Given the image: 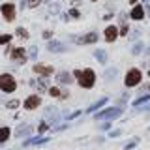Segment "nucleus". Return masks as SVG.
<instances>
[{
	"instance_id": "nucleus-10",
	"label": "nucleus",
	"mask_w": 150,
	"mask_h": 150,
	"mask_svg": "<svg viewBox=\"0 0 150 150\" xmlns=\"http://www.w3.org/2000/svg\"><path fill=\"white\" fill-rule=\"evenodd\" d=\"M47 49L53 51V53H60V51H64V49H66V47L60 43V41H49V43H47Z\"/></svg>"
},
{
	"instance_id": "nucleus-3",
	"label": "nucleus",
	"mask_w": 150,
	"mask_h": 150,
	"mask_svg": "<svg viewBox=\"0 0 150 150\" xmlns=\"http://www.w3.org/2000/svg\"><path fill=\"white\" fill-rule=\"evenodd\" d=\"M141 77H143V75H141L139 69H135V68L129 69V71L126 73V86H135V84H139Z\"/></svg>"
},
{
	"instance_id": "nucleus-24",
	"label": "nucleus",
	"mask_w": 150,
	"mask_h": 150,
	"mask_svg": "<svg viewBox=\"0 0 150 150\" xmlns=\"http://www.w3.org/2000/svg\"><path fill=\"white\" fill-rule=\"evenodd\" d=\"M141 51H143V43H137V45L133 47V54H139Z\"/></svg>"
},
{
	"instance_id": "nucleus-4",
	"label": "nucleus",
	"mask_w": 150,
	"mask_h": 150,
	"mask_svg": "<svg viewBox=\"0 0 150 150\" xmlns=\"http://www.w3.org/2000/svg\"><path fill=\"white\" fill-rule=\"evenodd\" d=\"M120 115H122V109L115 107V109H107V111L100 112V115H96V118H109V120H112V118H116V116H120Z\"/></svg>"
},
{
	"instance_id": "nucleus-31",
	"label": "nucleus",
	"mask_w": 150,
	"mask_h": 150,
	"mask_svg": "<svg viewBox=\"0 0 150 150\" xmlns=\"http://www.w3.org/2000/svg\"><path fill=\"white\" fill-rule=\"evenodd\" d=\"M148 13H150V8H148Z\"/></svg>"
},
{
	"instance_id": "nucleus-15",
	"label": "nucleus",
	"mask_w": 150,
	"mask_h": 150,
	"mask_svg": "<svg viewBox=\"0 0 150 150\" xmlns=\"http://www.w3.org/2000/svg\"><path fill=\"white\" fill-rule=\"evenodd\" d=\"M98 40V36L96 34H88V36H84L79 40V43H92V41H96Z\"/></svg>"
},
{
	"instance_id": "nucleus-5",
	"label": "nucleus",
	"mask_w": 150,
	"mask_h": 150,
	"mask_svg": "<svg viewBox=\"0 0 150 150\" xmlns=\"http://www.w3.org/2000/svg\"><path fill=\"white\" fill-rule=\"evenodd\" d=\"M2 13L6 17V21H13L15 19V6L13 4H2Z\"/></svg>"
},
{
	"instance_id": "nucleus-27",
	"label": "nucleus",
	"mask_w": 150,
	"mask_h": 150,
	"mask_svg": "<svg viewBox=\"0 0 150 150\" xmlns=\"http://www.w3.org/2000/svg\"><path fill=\"white\" fill-rule=\"evenodd\" d=\"M47 128H49V124H47V122H41V124H40V131H45Z\"/></svg>"
},
{
	"instance_id": "nucleus-22",
	"label": "nucleus",
	"mask_w": 150,
	"mask_h": 150,
	"mask_svg": "<svg viewBox=\"0 0 150 150\" xmlns=\"http://www.w3.org/2000/svg\"><path fill=\"white\" fill-rule=\"evenodd\" d=\"M105 77H107V79L116 77V69H107V71H105Z\"/></svg>"
},
{
	"instance_id": "nucleus-7",
	"label": "nucleus",
	"mask_w": 150,
	"mask_h": 150,
	"mask_svg": "<svg viewBox=\"0 0 150 150\" xmlns=\"http://www.w3.org/2000/svg\"><path fill=\"white\" fill-rule=\"evenodd\" d=\"M34 73H38V75H47V77H49V75L53 73V68H51V66L36 64V66H34Z\"/></svg>"
},
{
	"instance_id": "nucleus-17",
	"label": "nucleus",
	"mask_w": 150,
	"mask_h": 150,
	"mask_svg": "<svg viewBox=\"0 0 150 150\" xmlns=\"http://www.w3.org/2000/svg\"><path fill=\"white\" fill-rule=\"evenodd\" d=\"M45 141H47V137H38V139H32V141H26V143H25V144H32V143H34V144H41V143H45Z\"/></svg>"
},
{
	"instance_id": "nucleus-6",
	"label": "nucleus",
	"mask_w": 150,
	"mask_h": 150,
	"mask_svg": "<svg viewBox=\"0 0 150 150\" xmlns=\"http://www.w3.org/2000/svg\"><path fill=\"white\" fill-rule=\"evenodd\" d=\"M40 103H41L40 96H28L26 101H25V109H26V111H32V109H36Z\"/></svg>"
},
{
	"instance_id": "nucleus-21",
	"label": "nucleus",
	"mask_w": 150,
	"mask_h": 150,
	"mask_svg": "<svg viewBox=\"0 0 150 150\" xmlns=\"http://www.w3.org/2000/svg\"><path fill=\"white\" fill-rule=\"evenodd\" d=\"M6 107H8V109H15V107H19V100H11V101H8V103H6Z\"/></svg>"
},
{
	"instance_id": "nucleus-14",
	"label": "nucleus",
	"mask_w": 150,
	"mask_h": 150,
	"mask_svg": "<svg viewBox=\"0 0 150 150\" xmlns=\"http://www.w3.org/2000/svg\"><path fill=\"white\" fill-rule=\"evenodd\" d=\"M94 54H96V58L100 60L101 64H105V62H107V54H105V51H103V49H98Z\"/></svg>"
},
{
	"instance_id": "nucleus-1",
	"label": "nucleus",
	"mask_w": 150,
	"mask_h": 150,
	"mask_svg": "<svg viewBox=\"0 0 150 150\" xmlns=\"http://www.w3.org/2000/svg\"><path fill=\"white\" fill-rule=\"evenodd\" d=\"M73 75L79 79V84H81L83 88H92L94 83H96V73H94L92 69H83V71L75 69Z\"/></svg>"
},
{
	"instance_id": "nucleus-32",
	"label": "nucleus",
	"mask_w": 150,
	"mask_h": 150,
	"mask_svg": "<svg viewBox=\"0 0 150 150\" xmlns=\"http://www.w3.org/2000/svg\"><path fill=\"white\" fill-rule=\"evenodd\" d=\"M148 75H150V71H148Z\"/></svg>"
},
{
	"instance_id": "nucleus-29",
	"label": "nucleus",
	"mask_w": 150,
	"mask_h": 150,
	"mask_svg": "<svg viewBox=\"0 0 150 150\" xmlns=\"http://www.w3.org/2000/svg\"><path fill=\"white\" fill-rule=\"evenodd\" d=\"M69 15H71V17H79V11H77V9H71V11H69Z\"/></svg>"
},
{
	"instance_id": "nucleus-19",
	"label": "nucleus",
	"mask_w": 150,
	"mask_h": 150,
	"mask_svg": "<svg viewBox=\"0 0 150 150\" xmlns=\"http://www.w3.org/2000/svg\"><path fill=\"white\" fill-rule=\"evenodd\" d=\"M150 100V94H146V96H143V98H137V100L133 101V105H139V103H144V101H148Z\"/></svg>"
},
{
	"instance_id": "nucleus-23",
	"label": "nucleus",
	"mask_w": 150,
	"mask_h": 150,
	"mask_svg": "<svg viewBox=\"0 0 150 150\" xmlns=\"http://www.w3.org/2000/svg\"><path fill=\"white\" fill-rule=\"evenodd\" d=\"M17 34L21 36V38H28V32L25 30V28H17Z\"/></svg>"
},
{
	"instance_id": "nucleus-16",
	"label": "nucleus",
	"mask_w": 150,
	"mask_h": 150,
	"mask_svg": "<svg viewBox=\"0 0 150 150\" xmlns=\"http://www.w3.org/2000/svg\"><path fill=\"white\" fill-rule=\"evenodd\" d=\"M30 131V126H23V128H17V137H23Z\"/></svg>"
},
{
	"instance_id": "nucleus-8",
	"label": "nucleus",
	"mask_w": 150,
	"mask_h": 150,
	"mask_svg": "<svg viewBox=\"0 0 150 150\" xmlns=\"http://www.w3.org/2000/svg\"><path fill=\"white\" fill-rule=\"evenodd\" d=\"M116 36H118L116 26H107V28H105V40H107V41H115Z\"/></svg>"
},
{
	"instance_id": "nucleus-20",
	"label": "nucleus",
	"mask_w": 150,
	"mask_h": 150,
	"mask_svg": "<svg viewBox=\"0 0 150 150\" xmlns=\"http://www.w3.org/2000/svg\"><path fill=\"white\" fill-rule=\"evenodd\" d=\"M49 94H51L53 98H58V96H60V90H58L56 86H51V88H49Z\"/></svg>"
},
{
	"instance_id": "nucleus-25",
	"label": "nucleus",
	"mask_w": 150,
	"mask_h": 150,
	"mask_svg": "<svg viewBox=\"0 0 150 150\" xmlns=\"http://www.w3.org/2000/svg\"><path fill=\"white\" fill-rule=\"evenodd\" d=\"M11 40V36H0V43H8Z\"/></svg>"
},
{
	"instance_id": "nucleus-18",
	"label": "nucleus",
	"mask_w": 150,
	"mask_h": 150,
	"mask_svg": "<svg viewBox=\"0 0 150 150\" xmlns=\"http://www.w3.org/2000/svg\"><path fill=\"white\" fill-rule=\"evenodd\" d=\"M105 98H103V100H100V101H98V103H94V105H90V109H88V111H96L98 109V107H101V105H105Z\"/></svg>"
},
{
	"instance_id": "nucleus-13",
	"label": "nucleus",
	"mask_w": 150,
	"mask_h": 150,
	"mask_svg": "<svg viewBox=\"0 0 150 150\" xmlns=\"http://www.w3.org/2000/svg\"><path fill=\"white\" fill-rule=\"evenodd\" d=\"M9 128H0V143H4V141H8L9 139Z\"/></svg>"
},
{
	"instance_id": "nucleus-9",
	"label": "nucleus",
	"mask_w": 150,
	"mask_h": 150,
	"mask_svg": "<svg viewBox=\"0 0 150 150\" xmlns=\"http://www.w3.org/2000/svg\"><path fill=\"white\" fill-rule=\"evenodd\" d=\"M11 58H13V60H19V62H25V49H23V47H17V49H13Z\"/></svg>"
},
{
	"instance_id": "nucleus-12",
	"label": "nucleus",
	"mask_w": 150,
	"mask_h": 150,
	"mask_svg": "<svg viewBox=\"0 0 150 150\" xmlns=\"http://www.w3.org/2000/svg\"><path fill=\"white\" fill-rule=\"evenodd\" d=\"M73 79L69 77V73L68 71H60L58 73V83H71Z\"/></svg>"
},
{
	"instance_id": "nucleus-28",
	"label": "nucleus",
	"mask_w": 150,
	"mask_h": 150,
	"mask_svg": "<svg viewBox=\"0 0 150 150\" xmlns=\"http://www.w3.org/2000/svg\"><path fill=\"white\" fill-rule=\"evenodd\" d=\"M126 32H128V26H126V25H124V26H122V28H120V36H126Z\"/></svg>"
},
{
	"instance_id": "nucleus-2",
	"label": "nucleus",
	"mask_w": 150,
	"mask_h": 150,
	"mask_svg": "<svg viewBox=\"0 0 150 150\" xmlns=\"http://www.w3.org/2000/svg\"><path fill=\"white\" fill-rule=\"evenodd\" d=\"M15 88H17V83H15V79H13L11 75H2V77H0V90L13 92Z\"/></svg>"
},
{
	"instance_id": "nucleus-30",
	"label": "nucleus",
	"mask_w": 150,
	"mask_h": 150,
	"mask_svg": "<svg viewBox=\"0 0 150 150\" xmlns=\"http://www.w3.org/2000/svg\"><path fill=\"white\" fill-rule=\"evenodd\" d=\"M38 54V49H36V47H32V51H30V56H36Z\"/></svg>"
},
{
	"instance_id": "nucleus-26",
	"label": "nucleus",
	"mask_w": 150,
	"mask_h": 150,
	"mask_svg": "<svg viewBox=\"0 0 150 150\" xmlns=\"http://www.w3.org/2000/svg\"><path fill=\"white\" fill-rule=\"evenodd\" d=\"M38 4H40V0H28V6L30 8H36Z\"/></svg>"
},
{
	"instance_id": "nucleus-11",
	"label": "nucleus",
	"mask_w": 150,
	"mask_h": 150,
	"mask_svg": "<svg viewBox=\"0 0 150 150\" xmlns=\"http://www.w3.org/2000/svg\"><path fill=\"white\" fill-rule=\"evenodd\" d=\"M144 17V9L141 6H135L133 9H131V19H135V21H141V19Z\"/></svg>"
}]
</instances>
